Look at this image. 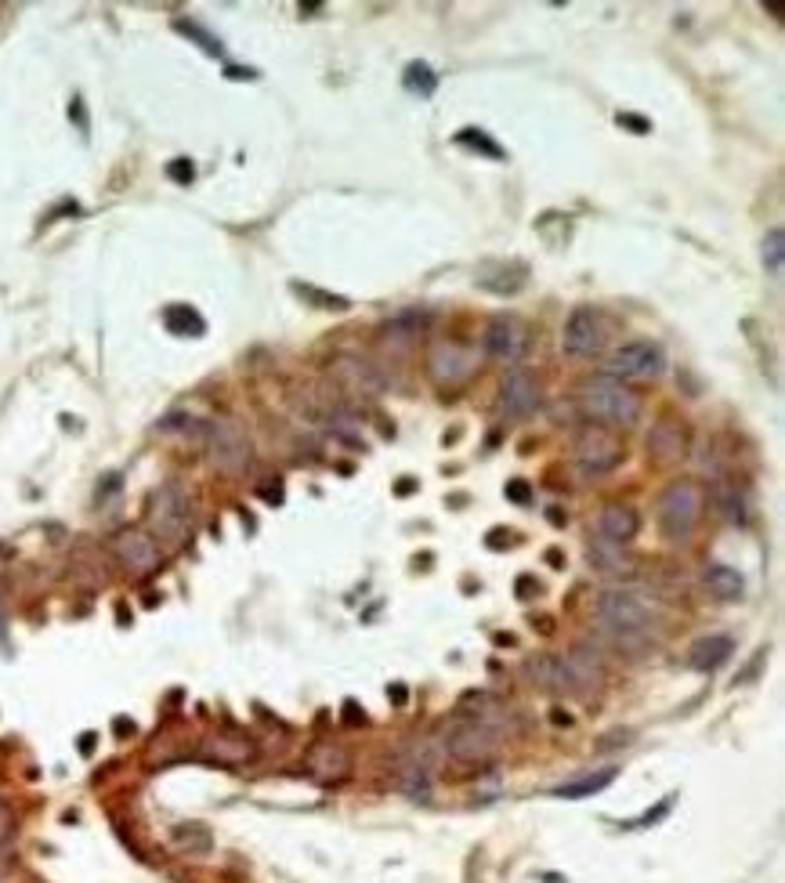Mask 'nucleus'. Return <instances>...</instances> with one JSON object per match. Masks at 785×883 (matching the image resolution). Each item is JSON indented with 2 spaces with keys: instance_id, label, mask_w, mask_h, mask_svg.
Here are the masks:
<instances>
[{
  "instance_id": "f257e3e1",
  "label": "nucleus",
  "mask_w": 785,
  "mask_h": 883,
  "mask_svg": "<svg viewBox=\"0 0 785 883\" xmlns=\"http://www.w3.org/2000/svg\"><path fill=\"white\" fill-rule=\"evenodd\" d=\"M579 402H583V413L597 420V428H630L641 417L637 391H630L623 380L612 377L590 380L587 388L579 391Z\"/></svg>"
},
{
  "instance_id": "f03ea898",
  "label": "nucleus",
  "mask_w": 785,
  "mask_h": 883,
  "mask_svg": "<svg viewBox=\"0 0 785 883\" xmlns=\"http://www.w3.org/2000/svg\"><path fill=\"white\" fill-rule=\"evenodd\" d=\"M702 507H706V493L691 478H677V482L666 485L663 496H659V511H655L666 540H688L702 518Z\"/></svg>"
},
{
  "instance_id": "7ed1b4c3",
  "label": "nucleus",
  "mask_w": 785,
  "mask_h": 883,
  "mask_svg": "<svg viewBox=\"0 0 785 883\" xmlns=\"http://www.w3.org/2000/svg\"><path fill=\"white\" fill-rule=\"evenodd\" d=\"M149 529L152 536H160L167 547H178V543L189 540L192 529V507L185 489L174 482L160 485L149 500Z\"/></svg>"
},
{
  "instance_id": "20e7f679",
  "label": "nucleus",
  "mask_w": 785,
  "mask_h": 883,
  "mask_svg": "<svg viewBox=\"0 0 785 883\" xmlns=\"http://www.w3.org/2000/svg\"><path fill=\"white\" fill-rule=\"evenodd\" d=\"M597 616H601V627L626 630V634H648L659 619V608L648 598H641L637 590H605L597 598Z\"/></svg>"
},
{
  "instance_id": "39448f33",
  "label": "nucleus",
  "mask_w": 785,
  "mask_h": 883,
  "mask_svg": "<svg viewBox=\"0 0 785 883\" xmlns=\"http://www.w3.org/2000/svg\"><path fill=\"white\" fill-rule=\"evenodd\" d=\"M445 753L453 760H464V764H485L500 753V732L485 721H456L442 739Z\"/></svg>"
},
{
  "instance_id": "423d86ee",
  "label": "nucleus",
  "mask_w": 785,
  "mask_h": 883,
  "mask_svg": "<svg viewBox=\"0 0 785 883\" xmlns=\"http://www.w3.org/2000/svg\"><path fill=\"white\" fill-rule=\"evenodd\" d=\"M474 370H478V352L467 348V344L438 337V341L427 348V373H431V380L442 384V388H460L464 380L474 377Z\"/></svg>"
},
{
  "instance_id": "0eeeda50",
  "label": "nucleus",
  "mask_w": 785,
  "mask_h": 883,
  "mask_svg": "<svg viewBox=\"0 0 785 883\" xmlns=\"http://www.w3.org/2000/svg\"><path fill=\"white\" fill-rule=\"evenodd\" d=\"M203 442H207L210 464L225 471V475H239L250 464V442H246L243 428L232 424V420H207Z\"/></svg>"
},
{
  "instance_id": "6e6552de",
  "label": "nucleus",
  "mask_w": 785,
  "mask_h": 883,
  "mask_svg": "<svg viewBox=\"0 0 785 883\" xmlns=\"http://www.w3.org/2000/svg\"><path fill=\"white\" fill-rule=\"evenodd\" d=\"M601 348H605V315L590 304H576L561 330V352L572 359H594Z\"/></svg>"
},
{
  "instance_id": "1a4fd4ad",
  "label": "nucleus",
  "mask_w": 785,
  "mask_h": 883,
  "mask_svg": "<svg viewBox=\"0 0 785 883\" xmlns=\"http://www.w3.org/2000/svg\"><path fill=\"white\" fill-rule=\"evenodd\" d=\"M619 460H623V442H619V438H615L608 428H597V424H590V428L579 431V438H576V467H579V475H583V478L608 475V471H615V467H619Z\"/></svg>"
},
{
  "instance_id": "9d476101",
  "label": "nucleus",
  "mask_w": 785,
  "mask_h": 883,
  "mask_svg": "<svg viewBox=\"0 0 785 883\" xmlns=\"http://www.w3.org/2000/svg\"><path fill=\"white\" fill-rule=\"evenodd\" d=\"M663 348L652 341H634L615 348L605 362V373L612 380H652L663 373Z\"/></svg>"
},
{
  "instance_id": "9b49d317",
  "label": "nucleus",
  "mask_w": 785,
  "mask_h": 883,
  "mask_svg": "<svg viewBox=\"0 0 785 883\" xmlns=\"http://www.w3.org/2000/svg\"><path fill=\"white\" fill-rule=\"evenodd\" d=\"M485 355L503 366H518L521 355H525V344H529V333L521 326V319L514 315H496L489 326H485Z\"/></svg>"
},
{
  "instance_id": "f8f14e48",
  "label": "nucleus",
  "mask_w": 785,
  "mask_h": 883,
  "mask_svg": "<svg viewBox=\"0 0 785 883\" xmlns=\"http://www.w3.org/2000/svg\"><path fill=\"white\" fill-rule=\"evenodd\" d=\"M113 554L120 558V565L131 576H149V572L160 569V547L152 540L149 532H138V529H123L113 536Z\"/></svg>"
},
{
  "instance_id": "ddd939ff",
  "label": "nucleus",
  "mask_w": 785,
  "mask_h": 883,
  "mask_svg": "<svg viewBox=\"0 0 785 883\" xmlns=\"http://www.w3.org/2000/svg\"><path fill=\"white\" fill-rule=\"evenodd\" d=\"M500 409L507 417H529L540 409V384L529 370H521V366L507 370L500 384Z\"/></svg>"
},
{
  "instance_id": "4468645a",
  "label": "nucleus",
  "mask_w": 785,
  "mask_h": 883,
  "mask_svg": "<svg viewBox=\"0 0 785 883\" xmlns=\"http://www.w3.org/2000/svg\"><path fill=\"white\" fill-rule=\"evenodd\" d=\"M525 279H529L525 261H485V265L478 268V286L496 297L518 294L521 286H525Z\"/></svg>"
},
{
  "instance_id": "2eb2a0df",
  "label": "nucleus",
  "mask_w": 785,
  "mask_h": 883,
  "mask_svg": "<svg viewBox=\"0 0 785 883\" xmlns=\"http://www.w3.org/2000/svg\"><path fill=\"white\" fill-rule=\"evenodd\" d=\"M597 532H601V540L623 547V543H630L641 532V514L630 504H605L601 518H597Z\"/></svg>"
},
{
  "instance_id": "dca6fc26",
  "label": "nucleus",
  "mask_w": 785,
  "mask_h": 883,
  "mask_svg": "<svg viewBox=\"0 0 785 883\" xmlns=\"http://www.w3.org/2000/svg\"><path fill=\"white\" fill-rule=\"evenodd\" d=\"M648 453L659 460V464H673L688 453V435L677 420H659L652 431H648Z\"/></svg>"
},
{
  "instance_id": "f3484780",
  "label": "nucleus",
  "mask_w": 785,
  "mask_h": 883,
  "mask_svg": "<svg viewBox=\"0 0 785 883\" xmlns=\"http://www.w3.org/2000/svg\"><path fill=\"white\" fill-rule=\"evenodd\" d=\"M731 652H735V641L728 634H710V637H699L688 652V666L691 670H702V674H713L720 666L728 663Z\"/></svg>"
},
{
  "instance_id": "a211bd4d",
  "label": "nucleus",
  "mask_w": 785,
  "mask_h": 883,
  "mask_svg": "<svg viewBox=\"0 0 785 883\" xmlns=\"http://www.w3.org/2000/svg\"><path fill=\"white\" fill-rule=\"evenodd\" d=\"M710 504L720 518H728L731 525H742L749 518V500L746 493L738 489V482H728V478H717V485L710 489Z\"/></svg>"
},
{
  "instance_id": "6ab92c4d",
  "label": "nucleus",
  "mask_w": 785,
  "mask_h": 883,
  "mask_svg": "<svg viewBox=\"0 0 785 883\" xmlns=\"http://www.w3.org/2000/svg\"><path fill=\"white\" fill-rule=\"evenodd\" d=\"M337 373L348 380L351 391H359V395H384L388 388V380L380 377V370L373 362H362V359H341L337 362Z\"/></svg>"
},
{
  "instance_id": "aec40b11",
  "label": "nucleus",
  "mask_w": 785,
  "mask_h": 883,
  "mask_svg": "<svg viewBox=\"0 0 785 883\" xmlns=\"http://www.w3.org/2000/svg\"><path fill=\"white\" fill-rule=\"evenodd\" d=\"M529 674H532V684H540L543 692H572V684H568V674H565V663H561V656H536V659H529Z\"/></svg>"
},
{
  "instance_id": "412c9836",
  "label": "nucleus",
  "mask_w": 785,
  "mask_h": 883,
  "mask_svg": "<svg viewBox=\"0 0 785 883\" xmlns=\"http://www.w3.org/2000/svg\"><path fill=\"white\" fill-rule=\"evenodd\" d=\"M706 587L717 594L720 601H738L746 594V580H742V572L731 569V565H706Z\"/></svg>"
},
{
  "instance_id": "4be33fe9",
  "label": "nucleus",
  "mask_w": 785,
  "mask_h": 883,
  "mask_svg": "<svg viewBox=\"0 0 785 883\" xmlns=\"http://www.w3.org/2000/svg\"><path fill=\"white\" fill-rule=\"evenodd\" d=\"M615 775H619V771H615V768L590 771V775H583V779L565 782V786H558V789H554V797H561V800H587V797H594V793H601V789L612 786Z\"/></svg>"
},
{
  "instance_id": "5701e85b",
  "label": "nucleus",
  "mask_w": 785,
  "mask_h": 883,
  "mask_svg": "<svg viewBox=\"0 0 785 883\" xmlns=\"http://www.w3.org/2000/svg\"><path fill=\"white\" fill-rule=\"evenodd\" d=\"M308 764H312L315 779H322V782H341L344 775H348V768H351L348 753L337 750V746H319Z\"/></svg>"
},
{
  "instance_id": "b1692460",
  "label": "nucleus",
  "mask_w": 785,
  "mask_h": 883,
  "mask_svg": "<svg viewBox=\"0 0 785 883\" xmlns=\"http://www.w3.org/2000/svg\"><path fill=\"white\" fill-rule=\"evenodd\" d=\"M163 326H167L174 337H203V333H207L203 315H199L192 304H171V308L163 312Z\"/></svg>"
},
{
  "instance_id": "393cba45",
  "label": "nucleus",
  "mask_w": 785,
  "mask_h": 883,
  "mask_svg": "<svg viewBox=\"0 0 785 883\" xmlns=\"http://www.w3.org/2000/svg\"><path fill=\"white\" fill-rule=\"evenodd\" d=\"M402 84H406V91H413V95L431 98V95H435V87H438V76L431 73V66H427V62H409L406 76H402Z\"/></svg>"
},
{
  "instance_id": "a878e982",
  "label": "nucleus",
  "mask_w": 785,
  "mask_h": 883,
  "mask_svg": "<svg viewBox=\"0 0 785 883\" xmlns=\"http://www.w3.org/2000/svg\"><path fill=\"white\" fill-rule=\"evenodd\" d=\"M250 746L246 742H236V739H228V735H214V739H207V757L221 760V764H239V760L250 757Z\"/></svg>"
},
{
  "instance_id": "bb28decb",
  "label": "nucleus",
  "mask_w": 785,
  "mask_h": 883,
  "mask_svg": "<svg viewBox=\"0 0 785 883\" xmlns=\"http://www.w3.org/2000/svg\"><path fill=\"white\" fill-rule=\"evenodd\" d=\"M590 565H594V569H601V572L626 569V565H623V547H619V543H608V540H601V536H597V540L590 543Z\"/></svg>"
},
{
  "instance_id": "cd10ccee",
  "label": "nucleus",
  "mask_w": 785,
  "mask_h": 883,
  "mask_svg": "<svg viewBox=\"0 0 785 883\" xmlns=\"http://www.w3.org/2000/svg\"><path fill=\"white\" fill-rule=\"evenodd\" d=\"M174 29H178L181 37L196 40V44H199V48H203V51H207V55H214V58L225 55V48H221V40L214 37V33H207V29L199 26V22H192V19H174Z\"/></svg>"
},
{
  "instance_id": "c85d7f7f",
  "label": "nucleus",
  "mask_w": 785,
  "mask_h": 883,
  "mask_svg": "<svg viewBox=\"0 0 785 883\" xmlns=\"http://www.w3.org/2000/svg\"><path fill=\"white\" fill-rule=\"evenodd\" d=\"M294 294L304 297V301H312L315 308H326V312H348L351 301L341 294H326V290H319V286H304V283H294Z\"/></svg>"
},
{
  "instance_id": "c756f323",
  "label": "nucleus",
  "mask_w": 785,
  "mask_h": 883,
  "mask_svg": "<svg viewBox=\"0 0 785 883\" xmlns=\"http://www.w3.org/2000/svg\"><path fill=\"white\" fill-rule=\"evenodd\" d=\"M174 844L189 855H203V851H210V833L196 822H185V826L174 829Z\"/></svg>"
},
{
  "instance_id": "7c9ffc66",
  "label": "nucleus",
  "mask_w": 785,
  "mask_h": 883,
  "mask_svg": "<svg viewBox=\"0 0 785 883\" xmlns=\"http://www.w3.org/2000/svg\"><path fill=\"white\" fill-rule=\"evenodd\" d=\"M456 145H464V149H471V152H482V156H489V160H503L500 145L492 142L485 131H478V127H464V131L456 134Z\"/></svg>"
},
{
  "instance_id": "2f4dec72",
  "label": "nucleus",
  "mask_w": 785,
  "mask_h": 883,
  "mask_svg": "<svg viewBox=\"0 0 785 883\" xmlns=\"http://www.w3.org/2000/svg\"><path fill=\"white\" fill-rule=\"evenodd\" d=\"M764 268H767V276H782V257H785V232L782 228H771L764 236Z\"/></svg>"
},
{
  "instance_id": "473e14b6",
  "label": "nucleus",
  "mask_w": 785,
  "mask_h": 883,
  "mask_svg": "<svg viewBox=\"0 0 785 883\" xmlns=\"http://www.w3.org/2000/svg\"><path fill=\"white\" fill-rule=\"evenodd\" d=\"M507 500H514L518 507L532 504V485L525 482V478H514V482H507Z\"/></svg>"
},
{
  "instance_id": "72a5a7b5",
  "label": "nucleus",
  "mask_w": 785,
  "mask_h": 883,
  "mask_svg": "<svg viewBox=\"0 0 785 883\" xmlns=\"http://www.w3.org/2000/svg\"><path fill=\"white\" fill-rule=\"evenodd\" d=\"M615 120H619V127H630L634 134H648V131H652V124H648L644 116H634V113H619Z\"/></svg>"
},
{
  "instance_id": "f704fd0d",
  "label": "nucleus",
  "mask_w": 785,
  "mask_h": 883,
  "mask_svg": "<svg viewBox=\"0 0 785 883\" xmlns=\"http://www.w3.org/2000/svg\"><path fill=\"white\" fill-rule=\"evenodd\" d=\"M670 804H673V797H666L663 804H659V808H655V811H648V815H644V818H637V822H630V829H641V826H652V822H659V818H663L666 811H670Z\"/></svg>"
},
{
  "instance_id": "c9c22d12",
  "label": "nucleus",
  "mask_w": 785,
  "mask_h": 883,
  "mask_svg": "<svg viewBox=\"0 0 785 883\" xmlns=\"http://www.w3.org/2000/svg\"><path fill=\"white\" fill-rule=\"evenodd\" d=\"M167 174H171L174 181H185V185H189L192 174H196V171H192V163H189V160H174L171 167H167Z\"/></svg>"
},
{
  "instance_id": "e433bc0d",
  "label": "nucleus",
  "mask_w": 785,
  "mask_h": 883,
  "mask_svg": "<svg viewBox=\"0 0 785 883\" xmlns=\"http://www.w3.org/2000/svg\"><path fill=\"white\" fill-rule=\"evenodd\" d=\"M11 833H15V818H11V811L0 804V844H4Z\"/></svg>"
},
{
  "instance_id": "4c0bfd02",
  "label": "nucleus",
  "mask_w": 785,
  "mask_h": 883,
  "mask_svg": "<svg viewBox=\"0 0 785 883\" xmlns=\"http://www.w3.org/2000/svg\"><path fill=\"white\" fill-rule=\"evenodd\" d=\"M257 493L265 496V500H272V504H283V485H279V482H275V485H261Z\"/></svg>"
},
{
  "instance_id": "58836bf2",
  "label": "nucleus",
  "mask_w": 785,
  "mask_h": 883,
  "mask_svg": "<svg viewBox=\"0 0 785 883\" xmlns=\"http://www.w3.org/2000/svg\"><path fill=\"white\" fill-rule=\"evenodd\" d=\"M228 80H257L254 69H243V66H228Z\"/></svg>"
},
{
  "instance_id": "ea45409f",
  "label": "nucleus",
  "mask_w": 785,
  "mask_h": 883,
  "mask_svg": "<svg viewBox=\"0 0 785 883\" xmlns=\"http://www.w3.org/2000/svg\"><path fill=\"white\" fill-rule=\"evenodd\" d=\"M764 11H771V15H775V19H782V4H778V0H771V4H764Z\"/></svg>"
},
{
  "instance_id": "a19ab883",
  "label": "nucleus",
  "mask_w": 785,
  "mask_h": 883,
  "mask_svg": "<svg viewBox=\"0 0 785 883\" xmlns=\"http://www.w3.org/2000/svg\"><path fill=\"white\" fill-rule=\"evenodd\" d=\"M547 561L554 565V569H561V561H565V558H561V551H547Z\"/></svg>"
},
{
  "instance_id": "79ce46f5",
  "label": "nucleus",
  "mask_w": 785,
  "mask_h": 883,
  "mask_svg": "<svg viewBox=\"0 0 785 883\" xmlns=\"http://www.w3.org/2000/svg\"><path fill=\"white\" fill-rule=\"evenodd\" d=\"M80 750H84V753L95 750V735H84V742H80Z\"/></svg>"
},
{
  "instance_id": "37998d69",
  "label": "nucleus",
  "mask_w": 785,
  "mask_h": 883,
  "mask_svg": "<svg viewBox=\"0 0 785 883\" xmlns=\"http://www.w3.org/2000/svg\"><path fill=\"white\" fill-rule=\"evenodd\" d=\"M0 630H4V608H0Z\"/></svg>"
}]
</instances>
